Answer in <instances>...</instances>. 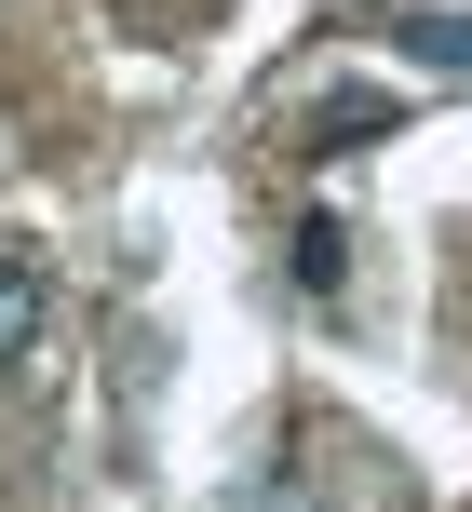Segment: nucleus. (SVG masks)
Listing matches in <instances>:
<instances>
[{"mask_svg":"<svg viewBox=\"0 0 472 512\" xmlns=\"http://www.w3.org/2000/svg\"><path fill=\"white\" fill-rule=\"evenodd\" d=\"M392 41L419 54V68H446V81H472V14H392Z\"/></svg>","mask_w":472,"mask_h":512,"instance_id":"1","label":"nucleus"},{"mask_svg":"<svg viewBox=\"0 0 472 512\" xmlns=\"http://www.w3.org/2000/svg\"><path fill=\"white\" fill-rule=\"evenodd\" d=\"M27 351H41V270L0 256V364H27Z\"/></svg>","mask_w":472,"mask_h":512,"instance_id":"2","label":"nucleus"},{"mask_svg":"<svg viewBox=\"0 0 472 512\" xmlns=\"http://www.w3.org/2000/svg\"><path fill=\"white\" fill-rule=\"evenodd\" d=\"M297 283H311V297H338V230H324V216L297 230Z\"/></svg>","mask_w":472,"mask_h":512,"instance_id":"3","label":"nucleus"}]
</instances>
